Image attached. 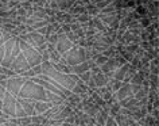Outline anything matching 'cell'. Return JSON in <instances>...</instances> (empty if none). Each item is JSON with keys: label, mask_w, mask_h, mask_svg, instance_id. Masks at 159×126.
Instances as JSON below:
<instances>
[{"label": "cell", "mask_w": 159, "mask_h": 126, "mask_svg": "<svg viewBox=\"0 0 159 126\" xmlns=\"http://www.w3.org/2000/svg\"><path fill=\"white\" fill-rule=\"evenodd\" d=\"M15 106H16V96H14L10 92H6L4 98H3L2 111L10 117H15Z\"/></svg>", "instance_id": "obj_7"}, {"label": "cell", "mask_w": 159, "mask_h": 126, "mask_svg": "<svg viewBox=\"0 0 159 126\" xmlns=\"http://www.w3.org/2000/svg\"><path fill=\"white\" fill-rule=\"evenodd\" d=\"M0 73L6 75L7 77H12V76H15V75H16L12 69H10V68H4V66H2V65H0Z\"/></svg>", "instance_id": "obj_23"}, {"label": "cell", "mask_w": 159, "mask_h": 126, "mask_svg": "<svg viewBox=\"0 0 159 126\" xmlns=\"http://www.w3.org/2000/svg\"><path fill=\"white\" fill-rule=\"evenodd\" d=\"M53 107V104L50 103V102H35V113L37 114H45L47 110Z\"/></svg>", "instance_id": "obj_17"}, {"label": "cell", "mask_w": 159, "mask_h": 126, "mask_svg": "<svg viewBox=\"0 0 159 126\" xmlns=\"http://www.w3.org/2000/svg\"><path fill=\"white\" fill-rule=\"evenodd\" d=\"M92 66H94V61L93 60H85L84 62H81V64L70 66V70H71V73H74V75H77L78 76V75H81V73L86 72V70H89Z\"/></svg>", "instance_id": "obj_11"}, {"label": "cell", "mask_w": 159, "mask_h": 126, "mask_svg": "<svg viewBox=\"0 0 159 126\" xmlns=\"http://www.w3.org/2000/svg\"><path fill=\"white\" fill-rule=\"evenodd\" d=\"M19 38H22L23 41H26L27 44H29L30 46H33L34 49H37L39 53L43 52V50L46 49V38L43 37L42 34L37 33V31H31V33H25V34H20L18 35Z\"/></svg>", "instance_id": "obj_5"}, {"label": "cell", "mask_w": 159, "mask_h": 126, "mask_svg": "<svg viewBox=\"0 0 159 126\" xmlns=\"http://www.w3.org/2000/svg\"><path fill=\"white\" fill-rule=\"evenodd\" d=\"M107 60H108V57H105V56H102V54L100 53V54H98V56L96 57V58H94V65H97V66H101L102 64H105V62H107Z\"/></svg>", "instance_id": "obj_20"}, {"label": "cell", "mask_w": 159, "mask_h": 126, "mask_svg": "<svg viewBox=\"0 0 159 126\" xmlns=\"http://www.w3.org/2000/svg\"><path fill=\"white\" fill-rule=\"evenodd\" d=\"M62 58L66 61V64L69 66L81 64L86 60V49L84 46L74 45L70 50H67L65 54H62Z\"/></svg>", "instance_id": "obj_4"}, {"label": "cell", "mask_w": 159, "mask_h": 126, "mask_svg": "<svg viewBox=\"0 0 159 126\" xmlns=\"http://www.w3.org/2000/svg\"><path fill=\"white\" fill-rule=\"evenodd\" d=\"M128 68H129V62H125L124 65H121L120 68H117L116 70H115L112 79H116V80L123 81V79H124L125 75H127V70H128Z\"/></svg>", "instance_id": "obj_16"}, {"label": "cell", "mask_w": 159, "mask_h": 126, "mask_svg": "<svg viewBox=\"0 0 159 126\" xmlns=\"http://www.w3.org/2000/svg\"><path fill=\"white\" fill-rule=\"evenodd\" d=\"M112 126H119V125H117V124H116V122H115V124H113V125H112Z\"/></svg>", "instance_id": "obj_32"}, {"label": "cell", "mask_w": 159, "mask_h": 126, "mask_svg": "<svg viewBox=\"0 0 159 126\" xmlns=\"http://www.w3.org/2000/svg\"><path fill=\"white\" fill-rule=\"evenodd\" d=\"M3 57H4V45L0 46V62H2Z\"/></svg>", "instance_id": "obj_29"}, {"label": "cell", "mask_w": 159, "mask_h": 126, "mask_svg": "<svg viewBox=\"0 0 159 126\" xmlns=\"http://www.w3.org/2000/svg\"><path fill=\"white\" fill-rule=\"evenodd\" d=\"M16 121H18V125L19 126H27V125H30L31 124V117H22V118H16Z\"/></svg>", "instance_id": "obj_21"}, {"label": "cell", "mask_w": 159, "mask_h": 126, "mask_svg": "<svg viewBox=\"0 0 159 126\" xmlns=\"http://www.w3.org/2000/svg\"><path fill=\"white\" fill-rule=\"evenodd\" d=\"M10 118V115H7V114H4L0 110V124H6V121Z\"/></svg>", "instance_id": "obj_28"}, {"label": "cell", "mask_w": 159, "mask_h": 126, "mask_svg": "<svg viewBox=\"0 0 159 126\" xmlns=\"http://www.w3.org/2000/svg\"><path fill=\"white\" fill-rule=\"evenodd\" d=\"M31 69H33V72L35 73V76H39V75H42V66H41V64L33 66Z\"/></svg>", "instance_id": "obj_26"}, {"label": "cell", "mask_w": 159, "mask_h": 126, "mask_svg": "<svg viewBox=\"0 0 159 126\" xmlns=\"http://www.w3.org/2000/svg\"><path fill=\"white\" fill-rule=\"evenodd\" d=\"M92 80L94 81V84H96V87H104V85L108 84V81L111 80V79L107 76V75H104L102 72H98V73H94L92 75Z\"/></svg>", "instance_id": "obj_13"}, {"label": "cell", "mask_w": 159, "mask_h": 126, "mask_svg": "<svg viewBox=\"0 0 159 126\" xmlns=\"http://www.w3.org/2000/svg\"><path fill=\"white\" fill-rule=\"evenodd\" d=\"M41 66H42V75H45V76L53 79L55 83H58L59 85H62L63 88L69 90V91L73 90V87L75 85V81L78 80L77 75H74V73H63V72H61V70L55 69L51 61H42Z\"/></svg>", "instance_id": "obj_1"}, {"label": "cell", "mask_w": 159, "mask_h": 126, "mask_svg": "<svg viewBox=\"0 0 159 126\" xmlns=\"http://www.w3.org/2000/svg\"><path fill=\"white\" fill-rule=\"evenodd\" d=\"M128 126H140V125H139V124H138V122H136V121H135V122H132V124H131V125H128Z\"/></svg>", "instance_id": "obj_31"}, {"label": "cell", "mask_w": 159, "mask_h": 126, "mask_svg": "<svg viewBox=\"0 0 159 126\" xmlns=\"http://www.w3.org/2000/svg\"><path fill=\"white\" fill-rule=\"evenodd\" d=\"M16 100L20 103V106L23 107V110H25V113L27 114L29 117L31 115H35V102L34 100H30V99H22V98L16 96Z\"/></svg>", "instance_id": "obj_12"}, {"label": "cell", "mask_w": 159, "mask_h": 126, "mask_svg": "<svg viewBox=\"0 0 159 126\" xmlns=\"http://www.w3.org/2000/svg\"><path fill=\"white\" fill-rule=\"evenodd\" d=\"M0 126H7L6 124H0Z\"/></svg>", "instance_id": "obj_33"}, {"label": "cell", "mask_w": 159, "mask_h": 126, "mask_svg": "<svg viewBox=\"0 0 159 126\" xmlns=\"http://www.w3.org/2000/svg\"><path fill=\"white\" fill-rule=\"evenodd\" d=\"M10 68L12 69L16 75H20L23 72H26L27 69H30V65H29V62H27V60L25 58V56H23L22 53H19L18 56L14 58V61H12V64H11Z\"/></svg>", "instance_id": "obj_8"}, {"label": "cell", "mask_w": 159, "mask_h": 126, "mask_svg": "<svg viewBox=\"0 0 159 126\" xmlns=\"http://www.w3.org/2000/svg\"><path fill=\"white\" fill-rule=\"evenodd\" d=\"M26 80H27V79L20 76V75H15V76H12V77H7L6 85H4L6 91L10 92V94H12L14 96H18V94H19V91H20L22 85L25 84Z\"/></svg>", "instance_id": "obj_6"}, {"label": "cell", "mask_w": 159, "mask_h": 126, "mask_svg": "<svg viewBox=\"0 0 159 126\" xmlns=\"http://www.w3.org/2000/svg\"><path fill=\"white\" fill-rule=\"evenodd\" d=\"M45 91H46V90H45ZM46 102H50L53 106H58V104H62L63 102H65V99L61 98L59 95H57V94L46 91Z\"/></svg>", "instance_id": "obj_15"}, {"label": "cell", "mask_w": 159, "mask_h": 126, "mask_svg": "<svg viewBox=\"0 0 159 126\" xmlns=\"http://www.w3.org/2000/svg\"><path fill=\"white\" fill-rule=\"evenodd\" d=\"M115 122H116L119 126H128V125L132 124V122H135V119L129 115H124V114L119 113L115 115Z\"/></svg>", "instance_id": "obj_14"}, {"label": "cell", "mask_w": 159, "mask_h": 126, "mask_svg": "<svg viewBox=\"0 0 159 126\" xmlns=\"http://www.w3.org/2000/svg\"><path fill=\"white\" fill-rule=\"evenodd\" d=\"M49 118H46L43 114H35L31 115V124H34L35 126H46Z\"/></svg>", "instance_id": "obj_18"}, {"label": "cell", "mask_w": 159, "mask_h": 126, "mask_svg": "<svg viewBox=\"0 0 159 126\" xmlns=\"http://www.w3.org/2000/svg\"><path fill=\"white\" fill-rule=\"evenodd\" d=\"M109 84H111V90H112V92H116L117 90L121 87L123 81L116 80V79H111V80H109Z\"/></svg>", "instance_id": "obj_19"}, {"label": "cell", "mask_w": 159, "mask_h": 126, "mask_svg": "<svg viewBox=\"0 0 159 126\" xmlns=\"http://www.w3.org/2000/svg\"><path fill=\"white\" fill-rule=\"evenodd\" d=\"M129 85H131V91H132L134 95H135V94H136L138 91H140V90H142V85H140V84H131V83H129Z\"/></svg>", "instance_id": "obj_27"}, {"label": "cell", "mask_w": 159, "mask_h": 126, "mask_svg": "<svg viewBox=\"0 0 159 126\" xmlns=\"http://www.w3.org/2000/svg\"><path fill=\"white\" fill-rule=\"evenodd\" d=\"M93 126H101V125H98V124H94Z\"/></svg>", "instance_id": "obj_34"}, {"label": "cell", "mask_w": 159, "mask_h": 126, "mask_svg": "<svg viewBox=\"0 0 159 126\" xmlns=\"http://www.w3.org/2000/svg\"><path fill=\"white\" fill-rule=\"evenodd\" d=\"M19 53H20V48H19V41H18V37H16V41H15L14 48H12V58L16 57Z\"/></svg>", "instance_id": "obj_24"}, {"label": "cell", "mask_w": 159, "mask_h": 126, "mask_svg": "<svg viewBox=\"0 0 159 126\" xmlns=\"http://www.w3.org/2000/svg\"><path fill=\"white\" fill-rule=\"evenodd\" d=\"M57 34H58V41H57V44L54 45V48L57 49V52L62 56V54H65L67 50H70L73 48L74 44L71 41H69L63 33H57Z\"/></svg>", "instance_id": "obj_9"}, {"label": "cell", "mask_w": 159, "mask_h": 126, "mask_svg": "<svg viewBox=\"0 0 159 126\" xmlns=\"http://www.w3.org/2000/svg\"><path fill=\"white\" fill-rule=\"evenodd\" d=\"M112 95H113V98H115V99H116L117 102H120V100L125 99V98H128V96H134V94H132V91H131L129 83H123L121 87L119 88L116 92H113Z\"/></svg>", "instance_id": "obj_10"}, {"label": "cell", "mask_w": 159, "mask_h": 126, "mask_svg": "<svg viewBox=\"0 0 159 126\" xmlns=\"http://www.w3.org/2000/svg\"><path fill=\"white\" fill-rule=\"evenodd\" d=\"M18 41H19V48H20V53L23 54V56H25V58L27 60V62H29V65H30V68H33V66L41 64V62H42V56H41V53H39L37 49H34L33 46H30L26 41H23L22 38L18 37Z\"/></svg>", "instance_id": "obj_3"}, {"label": "cell", "mask_w": 159, "mask_h": 126, "mask_svg": "<svg viewBox=\"0 0 159 126\" xmlns=\"http://www.w3.org/2000/svg\"><path fill=\"white\" fill-rule=\"evenodd\" d=\"M19 98L22 99H30L34 102H43L46 100V91L41 84L34 81L33 79H27L25 84L22 85L20 91L18 94Z\"/></svg>", "instance_id": "obj_2"}, {"label": "cell", "mask_w": 159, "mask_h": 126, "mask_svg": "<svg viewBox=\"0 0 159 126\" xmlns=\"http://www.w3.org/2000/svg\"><path fill=\"white\" fill-rule=\"evenodd\" d=\"M20 76H23L25 79H33V77H35V73L33 72V69H27L26 72H23V73H20Z\"/></svg>", "instance_id": "obj_25"}, {"label": "cell", "mask_w": 159, "mask_h": 126, "mask_svg": "<svg viewBox=\"0 0 159 126\" xmlns=\"http://www.w3.org/2000/svg\"><path fill=\"white\" fill-rule=\"evenodd\" d=\"M142 25H143V26H148V25H150V21H147V19H143V21H142Z\"/></svg>", "instance_id": "obj_30"}, {"label": "cell", "mask_w": 159, "mask_h": 126, "mask_svg": "<svg viewBox=\"0 0 159 126\" xmlns=\"http://www.w3.org/2000/svg\"><path fill=\"white\" fill-rule=\"evenodd\" d=\"M90 77H92V72H90V69L86 70V72H84V73H81V75H78V79L81 81H84V83H88L90 80Z\"/></svg>", "instance_id": "obj_22"}]
</instances>
